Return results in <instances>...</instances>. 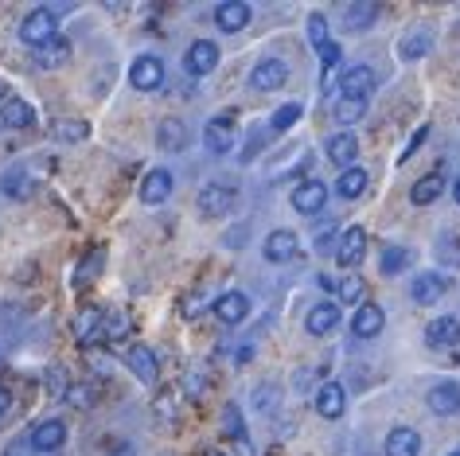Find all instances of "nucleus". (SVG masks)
Returning a JSON list of instances; mask_svg holds the SVG:
<instances>
[{"mask_svg": "<svg viewBox=\"0 0 460 456\" xmlns=\"http://www.w3.org/2000/svg\"><path fill=\"white\" fill-rule=\"evenodd\" d=\"M20 39L36 51L59 39V20H55L51 8H31V13L24 16V24H20Z\"/></svg>", "mask_w": 460, "mask_h": 456, "instance_id": "f257e3e1", "label": "nucleus"}, {"mask_svg": "<svg viewBox=\"0 0 460 456\" xmlns=\"http://www.w3.org/2000/svg\"><path fill=\"white\" fill-rule=\"evenodd\" d=\"M129 83H133V90H141V94H153V90L164 86V63H160L156 55H137L129 66Z\"/></svg>", "mask_w": 460, "mask_h": 456, "instance_id": "f03ea898", "label": "nucleus"}, {"mask_svg": "<svg viewBox=\"0 0 460 456\" xmlns=\"http://www.w3.org/2000/svg\"><path fill=\"white\" fill-rule=\"evenodd\" d=\"M234 141H238V125H234V118L218 113V118L207 121V129H203V145L211 148L215 156H226L230 148H234Z\"/></svg>", "mask_w": 460, "mask_h": 456, "instance_id": "7ed1b4c3", "label": "nucleus"}, {"mask_svg": "<svg viewBox=\"0 0 460 456\" xmlns=\"http://www.w3.org/2000/svg\"><path fill=\"white\" fill-rule=\"evenodd\" d=\"M195 207H199L203 219H223V215L234 207V188L226 184H207L199 191V199H195Z\"/></svg>", "mask_w": 460, "mask_h": 456, "instance_id": "20e7f679", "label": "nucleus"}, {"mask_svg": "<svg viewBox=\"0 0 460 456\" xmlns=\"http://www.w3.org/2000/svg\"><path fill=\"white\" fill-rule=\"evenodd\" d=\"M371 94H375V71H371V66L355 63V66H348V71L340 75V98H359V101H367Z\"/></svg>", "mask_w": 460, "mask_h": 456, "instance_id": "39448f33", "label": "nucleus"}, {"mask_svg": "<svg viewBox=\"0 0 460 456\" xmlns=\"http://www.w3.org/2000/svg\"><path fill=\"white\" fill-rule=\"evenodd\" d=\"M289 83V66L281 59H261L254 63V71H250V86L261 90V94H270V90H281Z\"/></svg>", "mask_w": 460, "mask_h": 456, "instance_id": "423d86ee", "label": "nucleus"}, {"mask_svg": "<svg viewBox=\"0 0 460 456\" xmlns=\"http://www.w3.org/2000/svg\"><path fill=\"white\" fill-rule=\"evenodd\" d=\"M125 367H129L145 386H156V379H160V363L145 344H133L129 351H125Z\"/></svg>", "mask_w": 460, "mask_h": 456, "instance_id": "0eeeda50", "label": "nucleus"}, {"mask_svg": "<svg viewBox=\"0 0 460 456\" xmlns=\"http://www.w3.org/2000/svg\"><path fill=\"white\" fill-rule=\"evenodd\" d=\"M183 66H188V75H195V78L211 75L218 66V48L211 39H195L188 48V55H183Z\"/></svg>", "mask_w": 460, "mask_h": 456, "instance_id": "6e6552de", "label": "nucleus"}, {"mask_svg": "<svg viewBox=\"0 0 460 456\" xmlns=\"http://www.w3.org/2000/svg\"><path fill=\"white\" fill-rule=\"evenodd\" d=\"M363 254H367V231L363 226H348L340 238V246H336V261L343 269H355L363 261Z\"/></svg>", "mask_w": 460, "mask_h": 456, "instance_id": "1a4fd4ad", "label": "nucleus"}, {"mask_svg": "<svg viewBox=\"0 0 460 456\" xmlns=\"http://www.w3.org/2000/svg\"><path fill=\"white\" fill-rule=\"evenodd\" d=\"M425 406H429L437 417H456L460 414V382H437L433 390L425 394Z\"/></svg>", "mask_w": 460, "mask_h": 456, "instance_id": "9d476101", "label": "nucleus"}, {"mask_svg": "<svg viewBox=\"0 0 460 456\" xmlns=\"http://www.w3.org/2000/svg\"><path fill=\"white\" fill-rule=\"evenodd\" d=\"M383 324H386V312L378 309V304H359L355 309V316H351V336L355 339H375L378 332H383Z\"/></svg>", "mask_w": 460, "mask_h": 456, "instance_id": "9b49d317", "label": "nucleus"}, {"mask_svg": "<svg viewBox=\"0 0 460 456\" xmlns=\"http://www.w3.org/2000/svg\"><path fill=\"white\" fill-rule=\"evenodd\" d=\"M211 312L218 316V324H243L246 316H250V296L246 293H223L218 301L211 304Z\"/></svg>", "mask_w": 460, "mask_h": 456, "instance_id": "f8f14e48", "label": "nucleus"}, {"mask_svg": "<svg viewBox=\"0 0 460 456\" xmlns=\"http://www.w3.org/2000/svg\"><path fill=\"white\" fill-rule=\"evenodd\" d=\"M63 444H66V425L59 417H48L31 429V449L36 452H59Z\"/></svg>", "mask_w": 460, "mask_h": 456, "instance_id": "ddd939ff", "label": "nucleus"}, {"mask_svg": "<svg viewBox=\"0 0 460 456\" xmlns=\"http://www.w3.org/2000/svg\"><path fill=\"white\" fill-rule=\"evenodd\" d=\"M305 328H308V336H328V332H336L340 328V304L336 301H320L308 309L305 316Z\"/></svg>", "mask_w": 460, "mask_h": 456, "instance_id": "4468645a", "label": "nucleus"}, {"mask_svg": "<svg viewBox=\"0 0 460 456\" xmlns=\"http://www.w3.org/2000/svg\"><path fill=\"white\" fill-rule=\"evenodd\" d=\"M102 332H106V312H102V309H94V304H86L83 312H75V339H78L83 347L94 344V339H98Z\"/></svg>", "mask_w": 460, "mask_h": 456, "instance_id": "2eb2a0df", "label": "nucleus"}, {"mask_svg": "<svg viewBox=\"0 0 460 456\" xmlns=\"http://www.w3.org/2000/svg\"><path fill=\"white\" fill-rule=\"evenodd\" d=\"M425 344L445 351V347H456L460 344V320L456 316H437V320H429V328H425Z\"/></svg>", "mask_w": 460, "mask_h": 456, "instance_id": "dca6fc26", "label": "nucleus"}, {"mask_svg": "<svg viewBox=\"0 0 460 456\" xmlns=\"http://www.w3.org/2000/svg\"><path fill=\"white\" fill-rule=\"evenodd\" d=\"M324 203H328V188L320 184V180H305V184L293 188V207L301 211V215L324 211Z\"/></svg>", "mask_w": 460, "mask_h": 456, "instance_id": "f3484780", "label": "nucleus"}, {"mask_svg": "<svg viewBox=\"0 0 460 456\" xmlns=\"http://www.w3.org/2000/svg\"><path fill=\"white\" fill-rule=\"evenodd\" d=\"M296 250H301V242H296L293 231H273L266 238V246H261V254H266V261H273V266H285V261L296 258Z\"/></svg>", "mask_w": 460, "mask_h": 456, "instance_id": "a211bd4d", "label": "nucleus"}, {"mask_svg": "<svg viewBox=\"0 0 460 456\" xmlns=\"http://www.w3.org/2000/svg\"><path fill=\"white\" fill-rule=\"evenodd\" d=\"M343 409H348V390H343L340 382H324L316 390V414L320 417H328V421H336L343 417Z\"/></svg>", "mask_w": 460, "mask_h": 456, "instance_id": "6ab92c4d", "label": "nucleus"}, {"mask_svg": "<svg viewBox=\"0 0 460 456\" xmlns=\"http://www.w3.org/2000/svg\"><path fill=\"white\" fill-rule=\"evenodd\" d=\"M172 172L168 168H153L145 180H141V203H148V207H156V203H164L172 196Z\"/></svg>", "mask_w": 460, "mask_h": 456, "instance_id": "aec40b11", "label": "nucleus"}, {"mask_svg": "<svg viewBox=\"0 0 460 456\" xmlns=\"http://www.w3.org/2000/svg\"><path fill=\"white\" fill-rule=\"evenodd\" d=\"M215 24L218 31H243L250 24V4L246 0H223L215 8Z\"/></svg>", "mask_w": 460, "mask_h": 456, "instance_id": "412c9836", "label": "nucleus"}, {"mask_svg": "<svg viewBox=\"0 0 460 456\" xmlns=\"http://www.w3.org/2000/svg\"><path fill=\"white\" fill-rule=\"evenodd\" d=\"M355 156H359V141H355V133H336L328 136V161L340 164L343 172L355 168Z\"/></svg>", "mask_w": 460, "mask_h": 456, "instance_id": "4be33fe9", "label": "nucleus"}, {"mask_svg": "<svg viewBox=\"0 0 460 456\" xmlns=\"http://www.w3.org/2000/svg\"><path fill=\"white\" fill-rule=\"evenodd\" d=\"M418 452H421L418 429L398 425V429H390V433H386V456H418Z\"/></svg>", "mask_w": 460, "mask_h": 456, "instance_id": "5701e85b", "label": "nucleus"}, {"mask_svg": "<svg viewBox=\"0 0 460 456\" xmlns=\"http://www.w3.org/2000/svg\"><path fill=\"white\" fill-rule=\"evenodd\" d=\"M410 296L418 304H437L445 296V277L441 273H418V281L410 285Z\"/></svg>", "mask_w": 460, "mask_h": 456, "instance_id": "b1692460", "label": "nucleus"}, {"mask_svg": "<svg viewBox=\"0 0 460 456\" xmlns=\"http://www.w3.org/2000/svg\"><path fill=\"white\" fill-rule=\"evenodd\" d=\"M156 145L164 148V153H180L183 145H188V129H183L180 118H164L156 125Z\"/></svg>", "mask_w": 460, "mask_h": 456, "instance_id": "393cba45", "label": "nucleus"}, {"mask_svg": "<svg viewBox=\"0 0 460 456\" xmlns=\"http://www.w3.org/2000/svg\"><path fill=\"white\" fill-rule=\"evenodd\" d=\"M441 191H445V172H429L410 188V199L418 203V207H429V203L441 199Z\"/></svg>", "mask_w": 460, "mask_h": 456, "instance_id": "a878e982", "label": "nucleus"}, {"mask_svg": "<svg viewBox=\"0 0 460 456\" xmlns=\"http://www.w3.org/2000/svg\"><path fill=\"white\" fill-rule=\"evenodd\" d=\"M378 20V4L375 0H355V4H348V13H343V24H348V31H363L371 28Z\"/></svg>", "mask_w": 460, "mask_h": 456, "instance_id": "bb28decb", "label": "nucleus"}, {"mask_svg": "<svg viewBox=\"0 0 460 456\" xmlns=\"http://www.w3.org/2000/svg\"><path fill=\"white\" fill-rule=\"evenodd\" d=\"M0 118H4V125L28 129V125H36V110H31L28 101H20V98H4V106H0Z\"/></svg>", "mask_w": 460, "mask_h": 456, "instance_id": "cd10ccee", "label": "nucleus"}, {"mask_svg": "<svg viewBox=\"0 0 460 456\" xmlns=\"http://www.w3.org/2000/svg\"><path fill=\"white\" fill-rule=\"evenodd\" d=\"M429 48H433V36L425 28H413L406 39H402V48H398V55L406 63H413V59H421V55H429Z\"/></svg>", "mask_w": 460, "mask_h": 456, "instance_id": "c85d7f7f", "label": "nucleus"}, {"mask_svg": "<svg viewBox=\"0 0 460 456\" xmlns=\"http://www.w3.org/2000/svg\"><path fill=\"white\" fill-rule=\"evenodd\" d=\"M367 184H371V176L363 172V168H348L340 180H336V191L343 199H359L363 191H367Z\"/></svg>", "mask_w": 460, "mask_h": 456, "instance_id": "c756f323", "label": "nucleus"}, {"mask_svg": "<svg viewBox=\"0 0 460 456\" xmlns=\"http://www.w3.org/2000/svg\"><path fill=\"white\" fill-rule=\"evenodd\" d=\"M66 59H71V43H66L63 36L55 39V43H48V48L36 51V63H40V66H63Z\"/></svg>", "mask_w": 460, "mask_h": 456, "instance_id": "7c9ffc66", "label": "nucleus"}, {"mask_svg": "<svg viewBox=\"0 0 460 456\" xmlns=\"http://www.w3.org/2000/svg\"><path fill=\"white\" fill-rule=\"evenodd\" d=\"M0 188H4L8 199H28L31 196V176L24 172V168H16V172H8L4 180H0Z\"/></svg>", "mask_w": 460, "mask_h": 456, "instance_id": "2f4dec72", "label": "nucleus"}, {"mask_svg": "<svg viewBox=\"0 0 460 456\" xmlns=\"http://www.w3.org/2000/svg\"><path fill=\"white\" fill-rule=\"evenodd\" d=\"M63 398H66L71 406H78V409H90V406H98V386H90V382H71Z\"/></svg>", "mask_w": 460, "mask_h": 456, "instance_id": "473e14b6", "label": "nucleus"}, {"mask_svg": "<svg viewBox=\"0 0 460 456\" xmlns=\"http://www.w3.org/2000/svg\"><path fill=\"white\" fill-rule=\"evenodd\" d=\"M223 425H226V433H230V437H234L238 444H243V456H254V452H250L246 425H243V414H238V406H226V414H223Z\"/></svg>", "mask_w": 460, "mask_h": 456, "instance_id": "72a5a7b5", "label": "nucleus"}, {"mask_svg": "<svg viewBox=\"0 0 460 456\" xmlns=\"http://www.w3.org/2000/svg\"><path fill=\"white\" fill-rule=\"evenodd\" d=\"M129 328H133V324H129V316L113 309V312H106V332H102V339H106V344H118V339L129 336Z\"/></svg>", "mask_w": 460, "mask_h": 456, "instance_id": "f704fd0d", "label": "nucleus"}, {"mask_svg": "<svg viewBox=\"0 0 460 456\" xmlns=\"http://www.w3.org/2000/svg\"><path fill=\"white\" fill-rule=\"evenodd\" d=\"M367 113V101H359V98H340L336 101V121L340 125H355Z\"/></svg>", "mask_w": 460, "mask_h": 456, "instance_id": "c9c22d12", "label": "nucleus"}, {"mask_svg": "<svg viewBox=\"0 0 460 456\" xmlns=\"http://www.w3.org/2000/svg\"><path fill=\"white\" fill-rule=\"evenodd\" d=\"M296 121H301V106H296V101H289V106H281V110L273 113V118H270L273 133H289Z\"/></svg>", "mask_w": 460, "mask_h": 456, "instance_id": "e433bc0d", "label": "nucleus"}, {"mask_svg": "<svg viewBox=\"0 0 460 456\" xmlns=\"http://www.w3.org/2000/svg\"><path fill=\"white\" fill-rule=\"evenodd\" d=\"M308 39H313V48L320 51V48H328V20L324 16H320V13H313V16H308Z\"/></svg>", "mask_w": 460, "mask_h": 456, "instance_id": "4c0bfd02", "label": "nucleus"}, {"mask_svg": "<svg viewBox=\"0 0 460 456\" xmlns=\"http://www.w3.org/2000/svg\"><path fill=\"white\" fill-rule=\"evenodd\" d=\"M336 293H340L343 304H367V301H363V281H359V277H343Z\"/></svg>", "mask_w": 460, "mask_h": 456, "instance_id": "58836bf2", "label": "nucleus"}, {"mask_svg": "<svg viewBox=\"0 0 460 456\" xmlns=\"http://www.w3.org/2000/svg\"><path fill=\"white\" fill-rule=\"evenodd\" d=\"M410 266V250H402V246H390L386 254H383V273H402Z\"/></svg>", "mask_w": 460, "mask_h": 456, "instance_id": "ea45409f", "label": "nucleus"}, {"mask_svg": "<svg viewBox=\"0 0 460 456\" xmlns=\"http://www.w3.org/2000/svg\"><path fill=\"white\" fill-rule=\"evenodd\" d=\"M98 266H102V250H90V254H86V261H83V266L75 269V285H86V281H90V277H94V273H98Z\"/></svg>", "mask_w": 460, "mask_h": 456, "instance_id": "a19ab883", "label": "nucleus"}, {"mask_svg": "<svg viewBox=\"0 0 460 456\" xmlns=\"http://www.w3.org/2000/svg\"><path fill=\"white\" fill-rule=\"evenodd\" d=\"M90 129H86V121H59L55 125V136H59V141H83Z\"/></svg>", "mask_w": 460, "mask_h": 456, "instance_id": "79ce46f5", "label": "nucleus"}, {"mask_svg": "<svg viewBox=\"0 0 460 456\" xmlns=\"http://www.w3.org/2000/svg\"><path fill=\"white\" fill-rule=\"evenodd\" d=\"M320 63H324V83H328L332 71H336V63H340V43H328V48H320Z\"/></svg>", "mask_w": 460, "mask_h": 456, "instance_id": "37998d69", "label": "nucleus"}, {"mask_svg": "<svg viewBox=\"0 0 460 456\" xmlns=\"http://www.w3.org/2000/svg\"><path fill=\"white\" fill-rule=\"evenodd\" d=\"M425 136H429V125H421V129H418V133H413V136H410L406 153H402V156H398V161H410V156H413V153H418V145L425 141Z\"/></svg>", "mask_w": 460, "mask_h": 456, "instance_id": "c03bdc74", "label": "nucleus"}, {"mask_svg": "<svg viewBox=\"0 0 460 456\" xmlns=\"http://www.w3.org/2000/svg\"><path fill=\"white\" fill-rule=\"evenodd\" d=\"M8 406H13V398H8V390H0V417H4Z\"/></svg>", "mask_w": 460, "mask_h": 456, "instance_id": "a18cd8bd", "label": "nucleus"}, {"mask_svg": "<svg viewBox=\"0 0 460 456\" xmlns=\"http://www.w3.org/2000/svg\"><path fill=\"white\" fill-rule=\"evenodd\" d=\"M453 199H456V203H460V176H456V180H453Z\"/></svg>", "mask_w": 460, "mask_h": 456, "instance_id": "49530a36", "label": "nucleus"}, {"mask_svg": "<svg viewBox=\"0 0 460 456\" xmlns=\"http://www.w3.org/2000/svg\"><path fill=\"white\" fill-rule=\"evenodd\" d=\"M118 456H133V444H121V449H118Z\"/></svg>", "mask_w": 460, "mask_h": 456, "instance_id": "de8ad7c7", "label": "nucleus"}, {"mask_svg": "<svg viewBox=\"0 0 460 456\" xmlns=\"http://www.w3.org/2000/svg\"><path fill=\"white\" fill-rule=\"evenodd\" d=\"M207 456H226V452H218V449H211V452H207Z\"/></svg>", "mask_w": 460, "mask_h": 456, "instance_id": "09e8293b", "label": "nucleus"}, {"mask_svg": "<svg viewBox=\"0 0 460 456\" xmlns=\"http://www.w3.org/2000/svg\"><path fill=\"white\" fill-rule=\"evenodd\" d=\"M448 456H460V452H448Z\"/></svg>", "mask_w": 460, "mask_h": 456, "instance_id": "8fccbe9b", "label": "nucleus"}, {"mask_svg": "<svg viewBox=\"0 0 460 456\" xmlns=\"http://www.w3.org/2000/svg\"><path fill=\"white\" fill-rule=\"evenodd\" d=\"M0 125H4V118H0Z\"/></svg>", "mask_w": 460, "mask_h": 456, "instance_id": "3c124183", "label": "nucleus"}]
</instances>
